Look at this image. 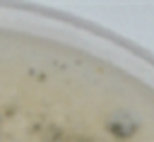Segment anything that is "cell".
<instances>
[{
	"instance_id": "obj_1",
	"label": "cell",
	"mask_w": 154,
	"mask_h": 142,
	"mask_svg": "<svg viewBox=\"0 0 154 142\" xmlns=\"http://www.w3.org/2000/svg\"><path fill=\"white\" fill-rule=\"evenodd\" d=\"M7 31L0 26V142H22V120L17 113L14 99V82L10 79V63H7Z\"/></svg>"
}]
</instances>
